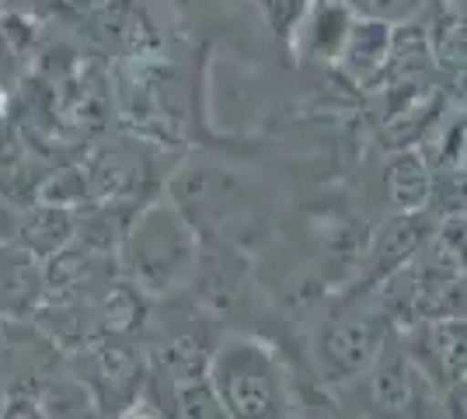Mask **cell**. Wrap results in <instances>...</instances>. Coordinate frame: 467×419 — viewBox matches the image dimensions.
<instances>
[{"instance_id":"cell-1","label":"cell","mask_w":467,"mask_h":419,"mask_svg":"<svg viewBox=\"0 0 467 419\" xmlns=\"http://www.w3.org/2000/svg\"><path fill=\"white\" fill-rule=\"evenodd\" d=\"M199 248H202L199 231L164 196L140 206L130 235L119 245L116 262L122 279L133 283L143 298L168 300L189 290Z\"/></svg>"},{"instance_id":"cell-2","label":"cell","mask_w":467,"mask_h":419,"mask_svg":"<svg viewBox=\"0 0 467 419\" xmlns=\"http://www.w3.org/2000/svg\"><path fill=\"white\" fill-rule=\"evenodd\" d=\"M206 381L227 419H293V392L283 357L273 342L252 332H223L216 342Z\"/></svg>"},{"instance_id":"cell-3","label":"cell","mask_w":467,"mask_h":419,"mask_svg":"<svg viewBox=\"0 0 467 419\" xmlns=\"http://www.w3.org/2000/svg\"><path fill=\"white\" fill-rule=\"evenodd\" d=\"M394 336H398V329L377 294L367 304H363V294L356 300H346L314 332V374L328 388H342L359 378L363 371H370L373 360L388 350Z\"/></svg>"},{"instance_id":"cell-4","label":"cell","mask_w":467,"mask_h":419,"mask_svg":"<svg viewBox=\"0 0 467 419\" xmlns=\"http://www.w3.org/2000/svg\"><path fill=\"white\" fill-rule=\"evenodd\" d=\"M349 419H443L440 392L405 357L398 336L373 360L370 371L335 388Z\"/></svg>"},{"instance_id":"cell-5","label":"cell","mask_w":467,"mask_h":419,"mask_svg":"<svg viewBox=\"0 0 467 419\" xmlns=\"http://www.w3.org/2000/svg\"><path fill=\"white\" fill-rule=\"evenodd\" d=\"M74 378L95 395L101 413L116 419L126 405L143 395L147 384V353H140L137 340L119 336H98L78 353Z\"/></svg>"},{"instance_id":"cell-6","label":"cell","mask_w":467,"mask_h":419,"mask_svg":"<svg viewBox=\"0 0 467 419\" xmlns=\"http://www.w3.org/2000/svg\"><path fill=\"white\" fill-rule=\"evenodd\" d=\"M398 342L411 367L443 395L450 384L467 378V315L415 321L398 329Z\"/></svg>"},{"instance_id":"cell-7","label":"cell","mask_w":467,"mask_h":419,"mask_svg":"<svg viewBox=\"0 0 467 419\" xmlns=\"http://www.w3.org/2000/svg\"><path fill=\"white\" fill-rule=\"evenodd\" d=\"M426 235L429 224L419 217H398L388 220L377 235H373L370 248H367V259H363V273H359V283L363 287H380L388 283L394 273H401L405 266L415 262V256L426 248Z\"/></svg>"},{"instance_id":"cell-8","label":"cell","mask_w":467,"mask_h":419,"mask_svg":"<svg viewBox=\"0 0 467 419\" xmlns=\"http://www.w3.org/2000/svg\"><path fill=\"white\" fill-rule=\"evenodd\" d=\"M49 298L46 287V266L28 248L0 245V308L7 315H32Z\"/></svg>"},{"instance_id":"cell-9","label":"cell","mask_w":467,"mask_h":419,"mask_svg":"<svg viewBox=\"0 0 467 419\" xmlns=\"http://www.w3.org/2000/svg\"><path fill=\"white\" fill-rule=\"evenodd\" d=\"M352 25H356V15L342 0H311V7H307L304 21H300L293 42L311 60L338 63L346 42L352 36Z\"/></svg>"},{"instance_id":"cell-10","label":"cell","mask_w":467,"mask_h":419,"mask_svg":"<svg viewBox=\"0 0 467 419\" xmlns=\"http://www.w3.org/2000/svg\"><path fill=\"white\" fill-rule=\"evenodd\" d=\"M388 203L394 206L398 217H419L426 214L432 203V168L422 151H401L398 158L388 164Z\"/></svg>"},{"instance_id":"cell-11","label":"cell","mask_w":467,"mask_h":419,"mask_svg":"<svg viewBox=\"0 0 467 419\" xmlns=\"http://www.w3.org/2000/svg\"><path fill=\"white\" fill-rule=\"evenodd\" d=\"M390 42H394V28L377 25V21L356 18L352 36L338 57V67L349 74L356 84H373L388 74L390 67Z\"/></svg>"},{"instance_id":"cell-12","label":"cell","mask_w":467,"mask_h":419,"mask_svg":"<svg viewBox=\"0 0 467 419\" xmlns=\"http://www.w3.org/2000/svg\"><path fill=\"white\" fill-rule=\"evenodd\" d=\"M15 238L36 259H53L67 245H74V238H78V217L67 206L42 203L36 210H28V217L18 224V235Z\"/></svg>"},{"instance_id":"cell-13","label":"cell","mask_w":467,"mask_h":419,"mask_svg":"<svg viewBox=\"0 0 467 419\" xmlns=\"http://www.w3.org/2000/svg\"><path fill=\"white\" fill-rule=\"evenodd\" d=\"M39 402L49 419H109L95 402V395L74 374L46 381L39 388Z\"/></svg>"},{"instance_id":"cell-14","label":"cell","mask_w":467,"mask_h":419,"mask_svg":"<svg viewBox=\"0 0 467 419\" xmlns=\"http://www.w3.org/2000/svg\"><path fill=\"white\" fill-rule=\"evenodd\" d=\"M356 18L377 21V25H388V28H405L422 7L426 0H342Z\"/></svg>"},{"instance_id":"cell-15","label":"cell","mask_w":467,"mask_h":419,"mask_svg":"<svg viewBox=\"0 0 467 419\" xmlns=\"http://www.w3.org/2000/svg\"><path fill=\"white\" fill-rule=\"evenodd\" d=\"M254 4H258L265 25L273 28L279 39H286V42H293L300 21H304L307 7H311V0H254Z\"/></svg>"},{"instance_id":"cell-16","label":"cell","mask_w":467,"mask_h":419,"mask_svg":"<svg viewBox=\"0 0 467 419\" xmlns=\"http://www.w3.org/2000/svg\"><path fill=\"white\" fill-rule=\"evenodd\" d=\"M0 419H49V416L42 409L39 395H32V392H7Z\"/></svg>"},{"instance_id":"cell-17","label":"cell","mask_w":467,"mask_h":419,"mask_svg":"<svg viewBox=\"0 0 467 419\" xmlns=\"http://www.w3.org/2000/svg\"><path fill=\"white\" fill-rule=\"evenodd\" d=\"M440 413H443V419H467V378L450 384L440 395Z\"/></svg>"},{"instance_id":"cell-18","label":"cell","mask_w":467,"mask_h":419,"mask_svg":"<svg viewBox=\"0 0 467 419\" xmlns=\"http://www.w3.org/2000/svg\"><path fill=\"white\" fill-rule=\"evenodd\" d=\"M116 419H164V416H161L154 405H150V402L140 395V399L133 402V405H126V409H122Z\"/></svg>"},{"instance_id":"cell-19","label":"cell","mask_w":467,"mask_h":419,"mask_svg":"<svg viewBox=\"0 0 467 419\" xmlns=\"http://www.w3.org/2000/svg\"><path fill=\"white\" fill-rule=\"evenodd\" d=\"M0 409H4V395H0Z\"/></svg>"}]
</instances>
